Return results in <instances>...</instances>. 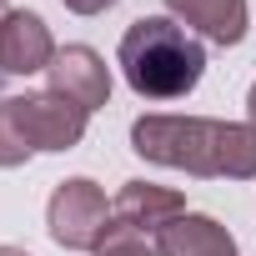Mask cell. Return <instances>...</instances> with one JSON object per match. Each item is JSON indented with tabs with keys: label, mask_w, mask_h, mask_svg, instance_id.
<instances>
[{
	"label": "cell",
	"mask_w": 256,
	"mask_h": 256,
	"mask_svg": "<svg viewBox=\"0 0 256 256\" xmlns=\"http://www.w3.org/2000/svg\"><path fill=\"white\" fill-rule=\"evenodd\" d=\"M46 221H50V236L66 251H96V241L106 231V191L86 176L60 181L50 206H46Z\"/></svg>",
	"instance_id": "cell-4"
},
{
	"label": "cell",
	"mask_w": 256,
	"mask_h": 256,
	"mask_svg": "<svg viewBox=\"0 0 256 256\" xmlns=\"http://www.w3.org/2000/svg\"><path fill=\"white\" fill-rule=\"evenodd\" d=\"M166 10L216 46H236L246 36V0H166Z\"/></svg>",
	"instance_id": "cell-9"
},
{
	"label": "cell",
	"mask_w": 256,
	"mask_h": 256,
	"mask_svg": "<svg viewBox=\"0 0 256 256\" xmlns=\"http://www.w3.org/2000/svg\"><path fill=\"white\" fill-rule=\"evenodd\" d=\"M0 256H30V251H20V246H0Z\"/></svg>",
	"instance_id": "cell-13"
},
{
	"label": "cell",
	"mask_w": 256,
	"mask_h": 256,
	"mask_svg": "<svg viewBox=\"0 0 256 256\" xmlns=\"http://www.w3.org/2000/svg\"><path fill=\"white\" fill-rule=\"evenodd\" d=\"M120 76L136 96L146 100H181L196 90L201 70H206V50L201 40L166 16H141L126 26L120 36Z\"/></svg>",
	"instance_id": "cell-2"
},
{
	"label": "cell",
	"mask_w": 256,
	"mask_h": 256,
	"mask_svg": "<svg viewBox=\"0 0 256 256\" xmlns=\"http://www.w3.org/2000/svg\"><path fill=\"white\" fill-rule=\"evenodd\" d=\"M96 256H161V251H156V236H146L141 226L116 216V221H106V231L96 241Z\"/></svg>",
	"instance_id": "cell-10"
},
{
	"label": "cell",
	"mask_w": 256,
	"mask_h": 256,
	"mask_svg": "<svg viewBox=\"0 0 256 256\" xmlns=\"http://www.w3.org/2000/svg\"><path fill=\"white\" fill-rule=\"evenodd\" d=\"M56 60L50 30L36 10H6L0 16V76H36Z\"/></svg>",
	"instance_id": "cell-6"
},
{
	"label": "cell",
	"mask_w": 256,
	"mask_h": 256,
	"mask_svg": "<svg viewBox=\"0 0 256 256\" xmlns=\"http://www.w3.org/2000/svg\"><path fill=\"white\" fill-rule=\"evenodd\" d=\"M86 116L90 110L56 90L0 100V166H26L36 151H76L86 136Z\"/></svg>",
	"instance_id": "cell-3"
},
{
	"label": "cell",
	"mask_w": 256,
	"mask_h": 256,
	"mask_svg": "<svg viewBox=\"0 0 256 256\" xmlns=\"http://www.w3.org/2000/svg\"><path fill=\"white\" fill-rule=\"evenodd\" d=\"M246 126H256V86H251V96H246Z\"/></svg>",
	"instance_id": "cell-12"
},
{
	"label": "cell",
	"mask_w": 256,
	"mask_h": 256,
	"mask_svg": "<svg viewBox=\"0 0 256 256\" xmlns=\"http://www.w3.org/2000/svg\"><path fill=\"white\" fill-rule=\"evenodd\" d=\"M156 251H161V256H241L236 241H231V231H226L221 221L191 216V211L156 231Z\"/></svg>",
	"instance_id": "cell-7"
},
{
	"label": "cell",
	"mask_w": 256,
	"mask_h": 256,
	"mask_svg": "<svg viewBox=\"0 0 256 256\" xmlns=\"http://www.w3.org/2000/svg\"><path fill=\"white\" fill-rule=\"evenodd\" d=\"M46 80H50L56 96L76 100L80 110H96V106L110 100V70H106V60H100L90 46H66V50H56V60L46 66Z\"/></svg>",
	"instance_id": "cell-5"
},
{
	"label": "cell",
	"mask_w": 256,
	"mask_h": 256,
	"mask_svg": "<svg viewBox=\"0 0 256 256\" xmlns=\"http://www.w3.org/2000/svg\"><path fill=\"white\" fill-rule=\"evenodd\" d=\"M131 146L156 161L191 176H256V126L206 120V116H141L131 126Z\"/></svg>",
	"instance_id": "cell-1"
},
{
	"label": "cell",
	"mask_w": 256,
	"mask_h": 256,
	"mask_svg": "<svg viewBox=\"0 0 256 256\" xmlns=\"http://www.w3.org/2000/svg\"><path fill=\"white\" fill-rule=\"evenodd\" d=\"M116 216L141 226L146 236H156L161 226H171L176 216H186V196L166 191V186H151V181H126L120 196H116Z\"/></svg>",
	"instance_id": "cell-8"
},
{
	"label": "cell",
	"mask_w": 256,
	"mask_h": 256,
	"mask_svg": "<svg viewBox=\"0 0 256 256\" xmlns=\"http://www.w3.org/2000/svg\"><path fill=\"white\" fill-rule=\"evenodd\" d=\"M66 10H76V16H100V10H110L116 0H60Z\"/></svg>",
	"instance_id": "cell-11"
}]
</instances>
